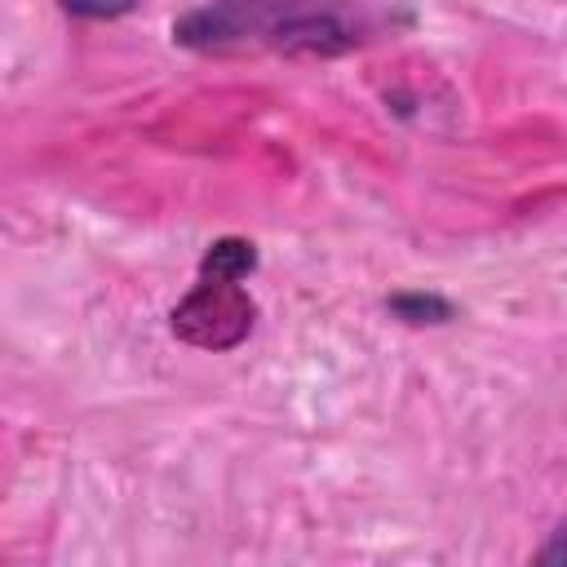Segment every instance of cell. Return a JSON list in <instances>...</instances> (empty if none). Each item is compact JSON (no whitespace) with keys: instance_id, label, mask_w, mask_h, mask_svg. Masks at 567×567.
<instances>
[{"instance_id":"obj_4","label":"cell","mask_w":567,"mask_h":567,"mask_svg":"<svg viewBox=\"0 0 567 567\" xmlns=\"http://www.w3.org/2000/svg\"><path fill=\"white\" fill-rule=\"evenodd\" d=\"M62 4L84 18H115V13H128L137 0H62Z\"/></svg>"},{"instance_id":"obj_3","label":"cell","mask_w":567,"mask_h":567,"mask_svg":"<svg viewBox=\"0 0 567 567\" xmlns=\"http://www.w3.org/2000/svg\"><path fill=\"white\" fill-rule=\"evenodd\" d=\"M252 244L244 239H221L208 257H204V275H217V279H244L252 270Z\"/></svg>"},{"instance_id":"obj_1","label":"cell","mask_w":567,"mask_h":567,"mask_svg":"<svg viewBox=\"0 0 567 567\" xmlns=\"http://www.w3.org/2000/svg\"><path fill=\"white\" fill-rule=\"evenodd\" d=\"M394 27L377 0H213L173 35L204 53H341Z\"/></svg>"},{"instance_id":"obj_5","label":"cell","mask_w":567,"mask_h":567,"mask_svg":"<svg viewBox=\"0 0 567 567\" xmlns=\"http://www.w3.org/2000/svg\"><path fill=\"white\" fill-rule=\"evenodd\" d=\"M540 563H567V523L554 532V540L540 549Z\"/></svg>"},{"instance_id":"obj_2","label":"cell","mask_w":567,"mask_h":567,"mask_svg":"<svg viewBox=\"0 0 567 567\" xmlns=\"http://www.w3.org/2000/svg\"><path fill=\"white\" fill-rule=\"evenodd\" d=\"M173 328L195 346H235L252 328V301L239 288V279L204 275L199 288L173 310Z\"/></svg>"}]
</instances>
